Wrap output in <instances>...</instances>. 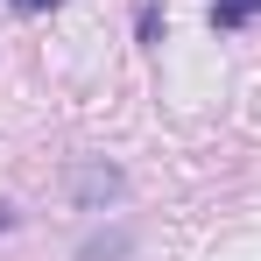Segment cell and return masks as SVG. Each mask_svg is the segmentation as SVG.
<instances>
[{"label": "cell", "instance_id": "cell-1", "mask_svg": "<svg viewBox=\"0 0 261 261\" xmlns=\"http://www.w3.org/2000/svg\"><path fill=\"white\" fill-rule=\"evenodd\" d=\"M71 191H78V205H85V212H106V205L127 191V176L113 170V163H85V170L71 176Z\"/></svg>", "mask_w": 261, "mask_h": 261}, {"label": "cell", "instance_id": "cell-2", "mask_svg": "<svg viewBox=\"0 0 261 261\" xmlns=\"http://www.w3.org/2000/svg\"><path fill=\"white\" fill-rule=\"evenodd\" d=\"M254 14H261V0H212V7H205V21H212L219 36H233V29H247Z\"/></svg>", "mask_w": 261, "mask_h": 261}, {"label": "cell", "instance_id": "cell-3", "mask_svg": "<svg viewBox=\"0 0 261 261\" xmlns=\"http://www.w3.org/2000/svg\"><path fill=\"white\" fill-rule=\"evenodd\" d=\"M163 29H170V21H163V7H155V0H141V7H134V43L155 49V43H163Z\"/></svg>", "mask_w": 261, "mask_h": 261}, {"label": "cell", "instance_id": "cell-4", "mask_svg": "<svg viewBox=\"0 0 261 261\" xmlns=\"http://www.w3.org/2000/svg\"><path fill=\"white\" fill-rule=\"evenodd\" d=\"M7 7H14V14H57L64 0H7Z\"/></svg>", "mask_w": 261, "mask_h": 261}, {"label": "cell", "instance_id": "cell-5", "mask_svg": "<svg viewBox=\"0 0 261 261\" xmlns=\"http://www.w3.org/2000/svg\"><path fill=\"white\" fill-rule=\"evenodd\" d=\"M7 226H14V205H0V233H7Z\"/></svg>", "mask_w": 261, "mask_h": 261}]
</instances>
